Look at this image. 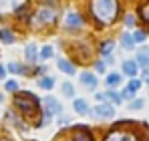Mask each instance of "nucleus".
<instances>
[{
    "label": "nucleus",
    "mask_w": 149,
    "mask_h": 141,
    "mask_svg": "<svg viewBox=\"0 0 149 141\" xmlns=\"http://www.w3.org/2000/svg\"><path fill=\"white\" fill-rule=\"evenodd\" d=\"M89 10H91V16L95 18L97 24L109 26L119 18L121 4H119V0H91Z\"/></svg>",
    "instance_id": "nucleus-1"
},
{
    "label": "nucleus",
    "mask_w": 149,
    "mask_h": 141,
    "mask_svg": "<svg viewBox=\"0 0 149 141\" xmlns=\"http://www.w3.org/2000/svg\"><path fill=\"white\" fill-rule=\"evenodd\" d=\"M16 107L22 111V115L26 119H34L38 115V101L32 93H18L16 99H14Z\"/></svg>",
    "instance_id": "nucleus-2"
},
{
    "label": "nucleus",
    "mask_w": 149,
    "mask_h": 141,
    "mask_svg": "<svg viewBox=\"0 0 149 141\" xmlns=\"http://www.w3.org/2000/svg\"><path fill=\"white\" fill-rule=\"evenodd\" d=\"M56 16H58L56 8L50 6V4H45V6H40V8L32 14V26H36V28L50 26V24L56 22Z\"/></svg>",
    "instance_id": "nucleus-3"
},
{
    "label": "nucleus",
    "mask_w": 149,
    "mask_h": 141,
    "mask_svg": "<svg viewBox=\"0 0 149 141\" xmlns=\"http://www.w3.org/2000/svg\"><path fill=\"white\" fill-rule=\"evenodd\" d=\"M63 26H65L67 30H81V28L85 26V18H83L77 10H69V12L65 14V18H63Z\"/></svg>",
    "instance_id": "nucleus-4"
},
{
    "label": "nucleus",
    "mask_w": 149,
    "mask_h": 141,
    "mask_svg": "<svg viewBox=\"0 0 149 141\" xmlns=\"http://www.w3.org/2000/svg\"><path fill=\"white\" fill-rule=\"evenodd\" d=\"M95 117H101V119H111L115 115V109L111 107V105H107V103H97V107L91 111Z\"/></svg>",
    "instance_id": "nucleus-5"
},
{
    "label": "nucleus",
    "mask_w": 149,
    "mask_h": 141,
    "mask_svg": "<svg viewBox=\"0 0 149 141\" xmlns=\"http://www.w3.org/2000/svg\"><path fill=\"white\" fill-rule=\"evenodd\" d=\"M105 141H139L137 139V135L135 133H125V131H111L107 137H105Z\"/></svg>",
    "instance_id": "nucleus-6"
},
{
    "label": "nucleus",
    "mask_w": 149,
    "mask_h": 141,
    "mask_svg": "<svg viewBox=\"0 0 149 141\" xmlns=\"http://www.w3.org/2000/svg\"><path fill=\"white\" fill-rule=\"evenodd\" d=\"M79 79H81L83 87H85V89H89V91H95V89H97V85H99V83H97V77H95L93 73H89V70H83Z\"/></svg>",
    "instance_id": "nucleus-7"
},
{
    "label": "nucleus",
    "mask_w": 149,
    "mask_h": 141,
    "mask_svg": "<svg viewBox=\"0 0 149 141\" xmlns=\"http://www.w3.org/2000/svg\"><path fill=\"white\" fill-rule=\"evenodd\" d=\"M42 105H45V111H47V115H58L61 113V103L54 99V97H47L45 101H42Z\"/></svg>",
    "instance_id": "nucleus-8"
},
{
    "label": "nucleus",
    "mask_w": 149,
    "mask_h": 141,
    "mask_svg": "<svg viewBox=\"0 0 149 141\" xmlns=\"http://www.w3.org/2000/svg\"><path fill=\"white\" fill-rule=\"evenodd\" d=\"M137 65L141 69H149V47H141L137 50V57H135Z\"/></svg>",
    "instance_id": "nucleus-9"
},
{
    "label": "nucleus",
    "mask_w": 149,
    "mask_h": 141,
    "mask_svg": "<svg viewBox=\"0 0 149 141\" xmlns=\"http://www.w3.org/2000/svg\"><path fill=\"white\" fill-rule=\"evenodd\" d=\"M113 48H115V40H105V43H101L99 47V52L105 57V61L107 63H111L113 59H111V52H113Z\"/></svg>",
    "instance_id": "nucleus-10"
},
{
    "label": "nucleus",
    "mask_w": 149,
    "mask_h": 141,
    "mask_svg": "<svg viewBox=\"0 0 149 141\" xmlns=\"http://www.w3.org/2000/svg\"><path fill=\"white\" fill-rule=\"evenodd\" d=\"M139 89H141V81L133 77V79L129 81V85H127V89L123 91V97H125V99H129V97H133V95L137 93Z\"/></svg>",
    "instance_id": "nucleus-11"
},
{
    "label": "nucleus",
    "mask_w": 149,
    "mask_h": 141,
    "mask_svg": "<svg viewBox=\"0 0 149 141\" xmlns=\"http://www.w3.org/2000/svg\"><path fill=\"white\" fill-rule=\"evenodd\" d=\"M38 57H40V52H38L36 45H34V43H28V45H26V48H24V59L28 61V63H34Z\"/></svg>",
    "instance_id": "nucleus-12"
},
{
    "label": "nucleus",
    "mask_w": 149,
    "mask_h": 141,
    "mask_svg": "<svg viewBox=\"0 0 149 141\" xmlns=\"http://www.w3.org/2000/svg\"><path fill=\"white\" fill-rule=\"evenodd\" d=\"M119 43H121V47L125 48V50H133L135 48V38H133V34H129V32H123L121 34V38H119Z\"/></svg>",
    "instance_id": "nucleus-13"
},
{
    "label": "nucleus",
    "mask_w": 149,
    "mask_h": 141,
    "mask_svg": "<svg viewBox=\"0 0 149 141\" xmlns=\"http://www.w3.org/2000/svg\"><path fill=\"white\" fill-rule=\"evenodd\" d=\"M123 73L125 75H129V77H135L137 73H139V65H137V61H123Z\"/></svg>",
    "instance_id": "nucleus-14"
},
{
    "label": "nucleus",
    "mask_w": 149,
    "mask_h": 141,
    "mask_svg": "<svg viewBox=\"0 0 149 141\" xmlns=\"http://www.w3.org/2000/svg\"><path fill=\"white\" fill-rule=\"evenodd\" d=\"M137 14H139V18L149 26V0H145V2H141V4H139Z\"/></svg>",
    "instance_id": "nucleus-15"
},
{
    "label": "nucleus",
    "mask_w": 149,
    "mask_h": 141,
    "mask_svg": "<svg viewBox=\"0 0 149 141\" xmlns=\"http://www.w3.org/2000/svg\"><path fill=\"white\" fill-rule=\"evenodd\" d=\"M0 40H2L4 45H12V43L16 40V36H14V32H12L10 28H0Z\"/></svg>",
    "instance_id": "nucleus-16"
},
{
    "label": "nucleus",
    "mask_w": 149,
    "mask_h": 141,
    "mask_svg": "<svg viewBox=\"0 0 149 141\" xmlns=\"http://www.w3.org/2000/svg\"><path fill=\"white\" fill-rule=\"evenodd\" d=\"M58 70H61V73H67V75H74L73 63L67 61V59H58Z\"/></svg>",
    "instance_id": "nucleus-17"
},
{
    "label": "nucleus",
    "mask_w": 149,
    "mask_h": 141,
    "mask_svg": "<svg viewBox=\"0 0 149 141\" xmlns=\"http://www.w3.org/2000/svg\"><path fill=\"white\" fill-rule=\"evenodd\" d=\"M105 83H107V87H119L121 85V75L119 73H109Z\"/></svg>",
    "instance_id": "nucleus-18"
},
{
    "label": "nucleus",
    "mask_w": 149,
    "mask_h": 141,
    "mask_svg": "<svg viewBox=\"0 0 149 141\" xmlns=\"http://www.w3.org/2000/svg\"><path fill=\"white\" fill-rule=\"evenodd\" d=\"M74 111H77V113H81V115H83V113H89V103H87V101H85V99H74Z\"/></svg>",
    "instance_id": "nucleus-19"
},
{
    "label": "nucleus",
    "mask_w": 149,
    "mask_h": 141,
    "mask_svg": "<svg viewBox=\"0 0 149 141\" xmlns=\"http://www.w3.org/2000/svg\"><path fill=\"white\" fill-rule=\"evenodd\" d=\"M73 141H93V137H91L89 129L85 127V129H77V133H74V139H73Z\"/></svg>",
    "instance_id": "nucleus-20"
},
{
    "label": "nucleus",
    "mask_w": 149,
    "mask_h": 141,
    "mask_svg": "<svg viewBox=\"0 0 149 141\" xmlns=\"http://www.w3.org/2000/svg\"><path fill=\"white\" fill-rule=\"evenodd\" d=\"M105 101H111L115 105H121L123 103V95H117V93H113V91H109V93H105Z\"/></svg>",
    "instance_id": "nucleus-21"
},
{
    "label": "nucleus",
    "mask_w": 149,
    "mask_h": 141,
    "mask_svg": "<svg viewBox=\"0 0 149 141\" xmlns=\"http://www.w3.org/2000/svg\"><path fill=\"white\" fill-rule=\"evenodd\" d=\"M38 85H40L42 89H47V91H49V89L54 87V79H52V77H42V79L38 81Z\"/></svg>",
    "instance_id": "nucleus-22"
},
{
    "label": "nucleus",
    "mask_w": 149,
    "mask_h": 141,
    "mask_svg": "<svg viewBox=\"0 0 149 141\" xmlns=\"http://www.w3.org/2000/svg\"><path fill=\"white\" fill-rule=\"evenodd\" d=\"M52 52H54V48L50 47V45H45V47L40 48V59H42V61H47V59L52 57Z\"/></svg>",
    "instance_id": "nucleus-23"
},
{
    "label": "nucleus",
    "mask_w": 149,
    "mask_h": 141,
    "mask_svg": "<svg viewBox=\"0 0 149 141\" xmlns=\"http://www.w3.org/2000/svg\"><path fill=\"white\" fill-rule=\"evenodd\" d=\"M135 24H137V18H135V14H125V26L127 28H135Z\"/></svg>",
    "instance_id": "nucleus-24"
},
{
    "label": "nucleus",
    "mask_w": 149,
    "mask_h": 141,
    "mask_svg": "<svg viewBox=\"0 0 149 141\" xmlns=\"http://www.w3.org/2000/svg\"><path fill=\"white\" fill-rule=\"evenodd\" d=\"M133 38H135V43H145V38H147V32L137 28V30L133 32Z\"/></svg>",
    "instance_id": "nucleus-25"
},
{
    "label": "nucleus",
    "mask_w": 149,
    "mask_h": 141,
    "mask_svg": "<svg viewBox=\"0 0 149 141\" xmlns=\"http://www.w3.org/2000/svg\"><path fill=\"white\" fill-rule=\"evenodd\" d=\"M8 70H10V73H18V75L26 73L24 67H22V65H18V63H10V65H8Z\"/></svg>",
    "instance_id": "nucleus-26"
},
{
    "label": "nucleus",
    "mask_w": 149,
    "mask_h": 141,
    "mask_svg": "<svg viewBox=\"0 0 149 141\" xmlns=\"http://www.w3.org/2000/svg\"><path fill=\"white\" fill-rule=\"evenodd\" d=\"M95 70H97L99 75H105V73H107V65H105L103 61H97V63H95Z\"/></svg>",
    "instance_id": "nucleus-27"
},
{
    "label": "nucleus",
    "mask_w": 149,
    "mask_h": 141,
    "mask_svg": "<svg viewBox=\"0 0 149 141\" xmlns=\"http://www.w3.org/2000/svg\"><path fill=\"white\" fill-rule=\"evenodd\" d=\"M6 91H10V93H14V91H18V83L16 81H6Z\"/></svg>",
    "instance_id": "nucleus-28"
},
{
    "label": "nucleus",
    "mask_w": 149,
    "mask_h": 141,
    "mask_svg": "<svg viewBox=\"0 0 149 141\" xmlns=\"http://www.w3.org/2000/svg\"><path fill=\"white\" fill-rule=\"evenodd\" d=\"M63 93L67 95V97H73V95H74L73 85H71V83H65V85H63Z\"/></svg>",
    "instance_id": "nucleus-29"
},
{
    "label": "nucleus",
    "mask_w": 149,
    "mask_h": 141,
    "mask_svg": "<svg viewBox=\"0 0 149 141\" xmlns=\"http://www.w3.org/2000/svg\"><path fill=\"white\" fill-rule=\"evenodd\" d=\"M129 107H131V109H141V107H143V99H137V101H133Z\"/></svg>",
    "instance_id": "nucleus-30"
},
{
    "label": "nucleus",
    "mask_w": 149,
    "mask_h": 141,
    "mask_svg": "<svg viewBox=\"0 0 149 141\" xmlns=\"http://www.w3.org/2000/svg\"><path fill=\"white\" fill-rule=\"evenodd\" d=\"M4 75H6V69H4V67L0 65V79H4Z\"/></svg>",
    "instance_id": "nucleus-31"
},
{
    "label": "nucleus",
    "mask_w": 149,
    "mask_h": 141,
    "mask_svg": "<svg viewBox=\"0 0 149 141\" xmlns=\"http://www.w3.org/2000/svg\"><path fill=\"white\" fill-rule=\"evenodd\" d=\"M4 2H6V0H0V6H4Z\"/></svg>",
    "instance_id": "nucleus-32"
},
{
    "label": "nucleus",
    "mask_w": 149,
    "mask_h": 141,
    "mask_svg": "<svg viewBox=\"0 0 149 141\" xmlns=\"http://www.w3.org/2000/svg\"><path fill=\"white\" fill-rule=\"evenodd\" d=\"M45 2H54V0H45Z\"/></svg>",
    "instance_id": "nucleus-33"
}]
</instances>
